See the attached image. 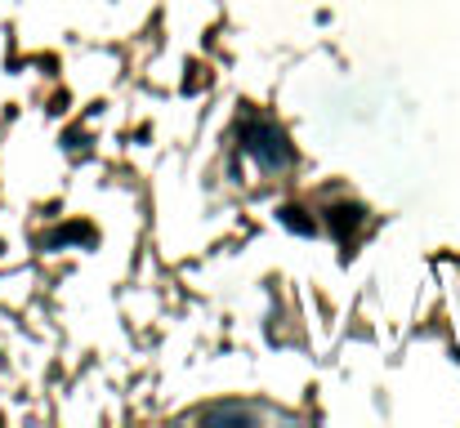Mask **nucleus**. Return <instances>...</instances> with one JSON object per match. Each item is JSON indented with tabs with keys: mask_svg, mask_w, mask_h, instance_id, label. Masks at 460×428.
Listing matches in <instances>:
<instances>
[{
	"mask_svg": "<svg viewBox=\"0 0 460 428\" xmlns=\"http://www.w3.org/2000/svg\"><path fill=\"white\" fill-rule=\"evenodd\" d=\"M326 214H331V232H335L340 241H349V237L362 228V205H331Z\"/></svg>",
	"mask_w": 460,
	"mask_h": 428,
	"instance_id": "nucleus-2",
	"label": "nucleus"
},
{
	"mask_svg": "<svg viewBox=\"0 0 460 428\" xmlns=\"http://www.w3.org/2000/svg\"><path fill=\"white\" fill-rule=\"evenodd\" d=\"M278 219H282L291 232H300V237H313V232H317V223L305 219V210H296V205H282V210H278Z\"/></svg>",
	"mask_w": 460,
	"mask_h": 428,
	"instance_id": "nucleus-3",
	"label": "nucleus"
},
{
	"mask_svg": "<svg viewBox=\"0 0 460 428\" xmlns=\"http://www.w3.org/2000/svg\"><path fill=\"white\" fill-rule=\"evenodd\" d=\"M94 232L85 228V223H76V228H63V232H54V241H90Z\"/></svg>",
	"mask_w": 460,
	"mask_h": 428,
	"instance_id": "nucleus-5",
	"label": "nucleus"
},
{
	"mask_svg": "<svg viewBox=\"0 0 460 428\" xmlns=\"http://www.w3.org/2000/svg\"><path fill=\"white\" fill-rule=\"evenodd\" d=\"M237 135H242V147L264 165V170H287L291 161H296V147L287 139V130L278 126V121H264V117H246L242 126H237Z\"/></svg>",
	"mask_w": 460,
	"mask_h": 428,
	"instance_id": "nucleus-1",
	"label": "nucleus"
},
{
	"mask_svg": "<svg viewBox=\"0 0 460 428\" xmlns=\"http://www.w3.org/2000/svg\"><path fill=\"white\" fill-rule=\"evenodd\" d=\"M201 420H255L251 406H206Z\"/></svg>",
	"mask_w": 460,
	"mask_h": 428,
	"instance_id": "nucleus-4",
	"label": "nucleus"
}]
</instances>
